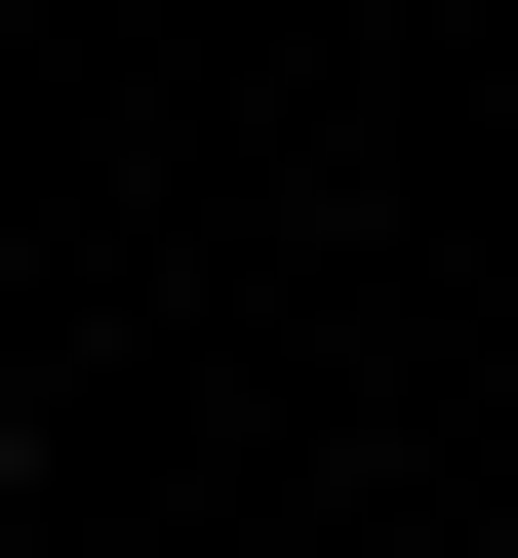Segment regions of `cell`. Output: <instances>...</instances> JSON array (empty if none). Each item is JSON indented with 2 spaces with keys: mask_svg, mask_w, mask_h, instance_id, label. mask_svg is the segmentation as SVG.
I'll use <instances>...</instances> for the list:
<instances>
[{
  "mask_svg": "<svg viewBox=\"0 0 518 558\" xmlns=\"http://www.w3.org/2000/svg\"><path fill=\"white\" fill-rule=\"evenodd\" d=\"M0 519H40V360H0Z\"/></svg>",
  "mask_w": 518,
  "mask_h": 558,
  "instance_id": "cell-1",
  "label": "cell"
}]
</instances>
